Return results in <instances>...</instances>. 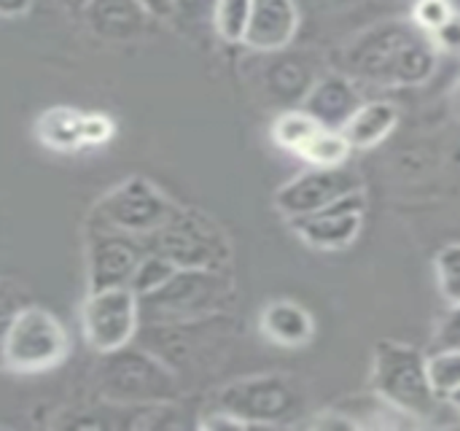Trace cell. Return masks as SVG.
Instances as JSON below:
<instances>
[{
	"instance_id": "obj_9",
	"label": "cell",
	"mask_w": 460,
	"mask_h": 431,
	"mask_svg": "<svg viewBox=\"0 0 460 431\" xmlns=\"http://www.w3.org/2000/svg\"><path fill=\"white\" fill-rule=\"evenodd\" d=\"M143 327L140 297L129 286L89 292L81 310L84 340L97 354H113L137 340Z\"/></svg>"
},
{
	"instance_id": "obj_27",
	"label": "cell",
	"mask_w": 460,
	"mask_h": 431,
	"mask_svg": "<svg viewBox=\"0 0 460 431\" xmlns=\"http://www.w3.org/2000/svg\"><path fill=\"white\" fill-rule=\"evenodd\" d=\"M218 0H175V11L172 19L183 22L189 27H199V24H213Z\"/></svg>"
},
{
	"instance_id": "obj_3",
	"label": "cell",
	"mask_w": 460,
	"mask_h": 431,
	"mask_svg": "<svg viewBox=\"0 0 460 431\" xmlns=\"http://www.w3.org/2000/svg\"><path fill=\"white\" fill-rule=\"evenodd\" d=\"M234 297L226 270H178L164 286L140 297L143 324H181L221 316Z\"/></svg>"
},
{
	"instance_id": "obj_10",
	"label": "cell",
	"mask_w": 460,
	"mask_h": 431,
	"mask_svg": "<svg viewBox=\"0 0 460 431\" xmlns=\"http://www.w3.org/2000/svg\"><path fill=\"white\" fill-rule=\"evenodd\" d=\"M148 251L151 248H148L146 238L92 224L89 243H86L89 292L129 286L135 270L140 267V262Z\"/></svg>"
},
{
	"instance_id": "obj_19",
	"label": "cell",
	"mask_w": 460,
	"mask_h": 431,
	"mask_svg": "<svg viewBox=\"0 0 460 431\" xmlns=\"http://www.w3.org/2000/svg\"><path fill=\"white\" fill-rule=\"evenodd\" d=\"M321 130H323V124L296 105V108L283 111V113L272 121V140H275V146H280L283 151L299 157V151H302Z\"/></svg>"
},
{
	"instance_id": "obj_13",
	"label": "cell",
	"mask_w": 460,
	"mask_h": 431,
	"mask_svg": "<svg viewBox=\"0 0 460 431\" xmlns=\"http://www.w3.org/2000/svg\"><path fill=\"white\" fill-rule=\"evenodd\" d=\"M302 19L305 11L299 0H253L243 46L261 54L286 51L296 40Z\"/></svg>"
},
{
	"instance_id": "obj_22",
	"label": "cell",
	"mask_w": 460,
	"mask_h": 431,
	"mask_svg": "<svg viewBox=\"0 0 460 431\" xmlns=\"http://www.w3.org/2000/svg\"><path fill=\"white\" fill-rule=\"evenodd\" d=\"M251 5L253 0H218L216 16H213V30L224 43H243L251 22Z\"/></svg>"
},
{
	"instance_id": "obj_17",
	"label": "cell",
	"mask_w": 460,
	"mask_h": 431,
	"mask_svg": "<svg viewBox=\"0 0 460 431\" xmlns=\"http://www.w3.org/2000/svg\"><path fill=\"white\" fill-rule=\"evenodd\" d=\"M402 121V111L388 100H364V105L342 127L353 151H369L388 140Z\"/></svg>"
},
{
	"instance_id": "obj_1",
	"label": "cell",
	"mask_w": 460,
	"mask_h": 431,
	"mask_svg": "<svg viewBox=\"0 0 460 431\" xmlns=\"http://www.w3.org/2000/svg\"><path fill=\"white\" fill-rule=\"evenodd\" d=\"M437 46L412 19H388L361 30L342 49V73L377 89L426 84L437 70Z\"/></svg>"
},
{
	"instance_id": "obj_14",
	"label": "cell",
	"mask_w": 460,
	"mask_h": 431,
	"mask_svg": "<svg viewBox=\"0 0 460 431\" xmlns=\"http://www.w3.org/2000/svg\"><path fill=\"white\" fill-rule=\"evenodd\" d=\"M364 105L361 84L353 81L348 73H323L307 97L302 100V111H307L313 119H318L329 130H342L348 119Z\"/></svg>"
},
{
	"instance_id": "obj_30",
	"label": "cell",
	"mask_w": 460,
	"mask_h": 431,
	"mask_svg": "<svg viewBox=\"0 0 460 431\" xmlns=\"http://www.w3.org/2000/svg\"><path fill=\"white\" fill-rule=\"evenodd\" d=\"M111 132H113V127L105 116H100V113L84 116V140L86 143H102L111 138Z\"/></svg>"
},
{
	"instance_id": "obj_8",
	"label": "cell",
	"mask_w": 460,
	"mask_h": 431,
	"mask_svg": "<svg viewBox=\"0 0 460 431\" xmlns=\"http://www.w3.org/2000/svg\"><path fill=\"white\" fill-rule=\"evenodd\" d=\"M181 208L164 197L151 181L146 178H129L111 189L92 211L94 227H108L119 232H129L137 238H151L159 232Z\"/></svg>"
},
{
	"instance_id": "obj_29",
	"label": "cell",
	"mask_w": 460,
	"mask_h": 431,
	"mask_svg": "<svg viewBox=\"0 0 460 431\" xmlns=\"http://www.w3.org/2000/svg\"><path fill=\"white\" fill-rule=\"evenodd\" d=\"M437 348H460V305H453L437 332Z\"/></svg>"
},
{
	"instance_id": "obj_11",
	"label": "cell",
	"mask_w": 460,
	"mask_h": 431,
	"mask_svg": "<svg viewBox=\"0 0 460 431\" xmlns=\"http://www.w3.org/2000/svg\"><path fill=\"white\" fill-rule=\"evenodd\" d=\"M364 219H367V194L361 189L315 213L288 219V227L302 243H307L315 251H345L358 240L364 229Z\"/></svg>"
},
{
	"instance_id": "obj_25",
	"label": "cell",
	"mask_w": 460,
	"mask_h": 431,
	"mask_svg": "<svg viewBox=\"0 0 460 431\" xmlns=\"http://www.w3.org/2000/svg\"><path fill=\"white\" fill-rule=\"evenodd\" d=\"M434 273H437L439 294L447 302V308L460 305V243H450L437 254Z\"/></svg>"
},
{
	"instance_id": "obj_26",
	"label": "cell",
	"mask_w": 460,
	"mask_h": 431,
	"mask_svg": "<svg viewBox=\"0 0 460 431\" xmlns=\"http://www.w3.org/2000/svg\"><path fill=\"white\" fill-rule=\"evenodd\" d=\"M456 5L453 0H415L410 19L423 30V32H437L445 22H450L456 16Z\"/></svg>"
},
{
	"instance_id": "obj_24",
	"label": "cell",
	"mask_w": 460,
	"mask_h": 431,
	"mask_svg": "<svg viewBox=\"0 0 460 431\" xmlns=\"http://www.w3.org/2000/svg\"><path fill=\"white\" fill-rule=\"evenodd\" d=\"M178 273V267L159 251H148L140 262V267L135 270L132 281H129V289L137 294V297H146L151 292H156L159 286H164L172 275Z\"/></svg>"
},
{
	"instance_id": "obj_23",
	"label": "cell",
	"mask_w": 460,
	"mask_h": 431,
	"mask_svg": "<svg viewBox=\"0 0 460 431\" xmlns=\"http://www.w3.org/2000/svg\"><path fill=\"white\" fill-rule=\"evenodd\" d=\"M429 373L437 394L450 402L460 394V348H437L429 356Z\"/></svg>"
},
{
	"instance_id": "obj_2",
	"label": "cell",
	"mask_w": 460,
	"mask_h": 431,
	"mask_svg": "<svg viewBox=\"0 0 460 431\" xmlns=\"http://www.w3.org/2000/svg\"><path fill=\"white\" fill-rule=\"evenodd\" d=\"M372 391L394 413L404 416L412 424H429L447 405L429 373V356L410 343L380 340L372 356Z\"/></svg>"
},
{
	"instance_id": "obj_32",
	"label": "cell",
	"mask_w": 460,
	"mask_h": 431,
	"mask_svg": "<svg viewBox=\"0 0 460 431\" xmlns=\"http://www.w3.org/2000/svg\"><path fill=\"white\" fill-rule=\"evenodd\" d=\"M140 5H143L156 22L172 19V11H175V0H140Z\"/></svg>"
},
{
	"instance_id": "obj_28",
	"label": "cell",
	"mask_w": 460,
	"mask_h": 431,
	"mask_svg": "<svg viewBox=\"0 0 460 431\" xmlns=\"http://www.w3.org/2000/svg\"><path fill=\"white\" fill-rule=\"evenodd\" d=\"M437 46V51H445V54H453L460 57V11H456V16L450 22H445L437 32L429 35Z\"/></svg>"
},
{
	"instance_id": "obj_4",
	"label": "cell",
	"mask_w": 460,
	"mask_h": 431,
	"mask_svg": "<svg viewBox=\"0 0 460 431\" xmlns=\"http://www.w3.org/2000/svg\"><path fill=\"white\" fill-rule=\"evenodd\" d=\"M100 391L113 405H167L178 402L175 370L143 346L105 354L100 364Z\"/></svg>"
},
{
	"instance_id": "obj_21",
	"label": "cell",
	"mask_w": 460,
	"mask_h": 431,
	"mask_svg": "<svg viewBox=\"0 0 460 431\" xmlns=\"http://www.w3.org/2000/svg\"><path fill=\"white\" fill-rule=\"evenodd\" d=\"M40 138L51 148H73L84 140V116H78L70 108H54L43 119Z\"/></svg>"
},
{
	"instance_id": "obj_31",
	"label": "cell",
	"mask_w": 460,
	"mask_h": 431,
	"mask_svg": "<svg viewBox=\"0 0 460 431\" xmlns=\"http://www.w3.org/2000/svg\"><path fill=\"white\" fill-rule=\"evenodd\" d=\"M302 11H315V13H340V11H350L367 0H299Z\"/></svg>"
},
{
	"instance_id": "obj_12",
	"label": "cell",
	"mask_w": 460,
	"mask_h": 431,
	"mask_svg": "<svg viewBox=\"0 0 460 431\" xmlns=\"http://www.w3.org/2000/svg\"><path fill=\"white\" fill-rule=\"evenodd\" d=\"M364 189V178L353 170L345 167H313L291 181H286L278 192H275V208L280 211V216L296 219V216H307L315 213L353 192Z\"/></svg>"
},
{
	"instance_id": "obj_7",
	"label": "cell",
	"mask_w": 460,
	"mask_h": 431,
	"mask_svg": "<svg viewBox=\"0 0 460 431\" xmlns=\"http://www.w3.org/2000/svg\"><path fill=\"white\" fill-rule=\"evenodd\" d=\"M148 248L164 254L178 270H229L232 246L224 229L205 213L181 208L159 232H154Z\"/></svg>"
},
{
	"instance_id": "obj_5",
	"label": "cell",
	"mask_w": 460,
	"mask_h": 431,
	"mask_svg": "<svg viewBox=\"0 0 460 431\" xmlns=\"http://www.w3.org/2000/svg\"><path fill=\"white\" fill-rule=\"evenodd\" d=\"M70 354V335L62 321L40 308L24 305L5 321L3 367L13 375H43L57 370Z\"/></svg>"
},
{
	"instance_id": "obj_20",
	"label": "cell",
	"mask_w": 460,
	"mask_h": 431,
	"mask_svg": "<svg viewBox=\"0 0 460 431\" xmlns=\"http://www.w3.org/2000/svg\"><path fill=\"white\" fill-rule=\"evenodd\" d=\"M353 154V146L348 143L342 130L323 127L302 151L299 157L313 167H345Z\"/></svg>"
},
{
	"instance_id": "obj_34",
	"label": "cell",
	"mask_w": 460,
	"mask_h": 431,
	"mask_svg": "<svg viewBox=\"0 0 460 431\" xmlns=\"http://www.w3.org/2000/svg\"><path fill=\"white\" fill-rule=\"evenodd\" d=\"M89 3H92V0H62V5H65V8H70V11H81V13H84V8H86Z\"/></svg>"
},
{
	"instance_id": "obj_16",
	"label": "cell",
	"mask_w": 460,
	"mask_h": 431,
	"mask_svg": "<svg viewBox=\"0 0 460 431\" xmlns=\"http://www.w3.org/2000/svg\"><path fill=\"white\" fill-rule=\"evenodd\" d=\"M259 329L267 343L278 348H307L315 337V319L313 313L299 305L296 300H270L261 308Z\"/></svg>"
},
{
	"instance_id": "obj_33",
	"label": "cell",
	"mask_w": 460,
	"mask_h": 431,
	"mask_svg": "<svg viewBox=\"0 0 460 431\" xmlns=\"http://www.w3.org/2000/svg\"><path fill=\"white\" fill-rule=\"evenodd\" d=\"M30 5H32V0H0V13H3L5 19H13V16L27 13Z\"/></svg>"
},
{
	"instance_id": "obj_18",
	"label": "cell",
	"mask_w": 460,
	"mask_h": 431,
	"mask_svg": "<svg viewBox=\"0 0 460 431\" xmlns=\"http://www.w3.org/2000/svg\"><path fill=\"white\" fill-rule=\"evenodd\" d=\"M280 57L270 62L264 81L267 89L280 100V103H291V105H302V100L307 97V92L313 89V84L323 76L313 67V59L305 54H286L278 51Z\"/></svg>"
},
{
	"instance_id": "obj_6",
	"label": "cell",
	"mask_w": 460,
	"mask_h": 431,
	"mask_svg": "<svg viewBox=\"0 0 460 431\" xmlns=\"http://www.w3.org/2000/svg\"><path fill=\"white\" fill-rule=\"evenodd\" d=\"M216 408L243 418L248 429H278L302 421L305 394L288 375H251L224 386Z\"/></svg>"
},
{
	"instance_id": "obj_35",
	"label": "cell",
	"mask_w": 460,
	"mask_h": 431,
	"mask_svg": "<svg viewBox=\"0 0 460 431\" xmlns=\"http://www.w3.org/2000/svg\"><path fill=\"white\" fill-rule=\"evenodd\" d=\"M453 5H456V8H458V11H460V0H453Z\"/></svg>"
},
{
	"instance_id": "obj_15",
	"label": "cell",
	"mask_w": 460,
	"mask_h": 431,
	"mask_svg": "<svg viewBox=\"0 0 460 431\" xmlns=\"http://www.w3.org/2000/svg\"><path fill=\"white\" fill-rule=\"evenodd\" d=\"M84 19L97 38L127 43L140 38L154 16L140 5V0H92L84 8Z\"/></svg>"
}]
</instances>
